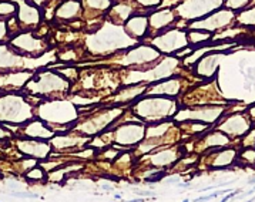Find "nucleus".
I'll return each instance as SVG.
<instances>
[{
    "label": "nucleus",
    "instance_id": "1",
    "mask_svg": "<svg viewBox=\"0 0 255 202\" xmlns=\"http://www.w3.org/2000/svg\"><path fill=\"white\" fill-rule=\"evenodd\" d=\"M19 148L24 154H30L39 158H44L49 154V145L40 141H21L19 142Z\"/></svg>",
    "mask_w": 255,
    "mask_h": 202
},
{
    "label": "nucleus",
    "instance_id": "2",
    "mask_svg": "<svg viewBox=\"0 0 255 202\" xmlns=\"http://www.w3.org/2000/svg\"><path fill=\"white\" fill-rule=\"evenodd\" d=\"M19 23L24 26H30V24L39 23V11L31 7L30 4L21 3L20 4V13H19Z\"/></svg>",
    "mask_w": 255,
    "mask_h": 202
},
{
    "label": "nucleus",
    "instance_id": "3",
    "mask_svg": "<svg viewBox=\"0 0 255 202\" xmlns=\"http://www.w3.org/2000/svg\"><path fill=\"white\" fill-rule=\"evenodd\" d=\"M16 13V6L13 3H0V16L10 17V14Z\"/></svg>",
    "mask_w": 255,
    "mask_h": 202
},
{
    "label": "nucleus",
    "instance_id": "4",
    "mask_svg": "<svg viewBox=\"0 0 255 202\" xmlns=\"http://www.w3.org/2000/svg\"><path fill=\"white\" fill-rule=\"evenodd\" d=\"M43 175H44V172L41 168H34L27 172V178H31V179H41Z\"/></svg>",
    "mask_w": 255,
    "mask_h": 202
}]
</instances>
